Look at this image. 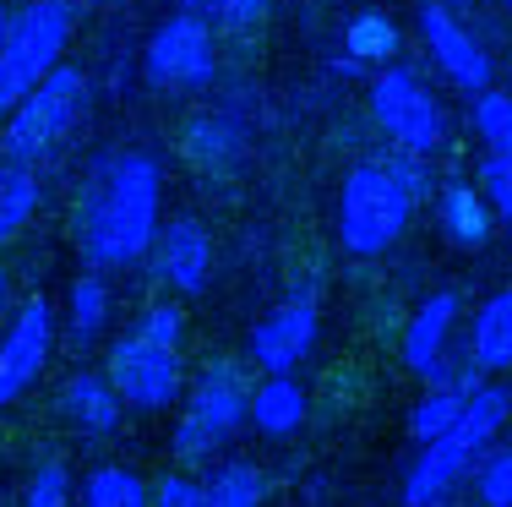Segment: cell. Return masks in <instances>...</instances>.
Returning a JSON list of instances; mask_svg holds the SVG:
<instances>
[{
  "label": "cell",
  "mask_w": 512,
  "mask_h": 507,
  "mask_svg": "<svg viewBox=\"0 0 512 507\" xmlns=\"http://www.w3.org/2000/svg\"><path fill=\"white\" fill-rule=\"evenodd\" d=\"M507 415H512V393L502 382H480V388L463 398L458 426L447 437L425 442L414 453V464L404 469V507H447V497L474 475L480 453L502 437Z\"/></svg>",
  "instance_id": "3"
},
{
  "label": "cell",
  "mask_w": 512,
  "mask_h": 507,
  "mask_svg": "<svg viewBox=\"0 0 512 507\" xmlns=\"http://www.w3.org/2000/svg\"><path fill=\"white\" fill-rule=\"evenodd\" d=\"M316 328H322V295H316V284H295V289H289V295L251 328V360L267 371V377H278V371H295L300 360L311 355Z\"/></svg>",
  "instance_id": "11"
},
{
  "label": "cell",
  "mask_w": 512,
  "mask_h": 507,
  "mask_svg": "<svg viewBox=\"0 0 512 507\" xmlns=\"http://www.w3.org/2000/svg\"><path fill=\"white\" fill-rule=\"evenodd\" d=\"M251 388L256 382L246 377L240 360H207L191 382L186 404H180L175 437H169L180 464H207L213 453H224L235 442V431L251 420Z\"/></svg>",
  "instance_id": "4"
},
{
  "label": "cell",
  "mask_w": 512,
  "mask_h": 507,
  "mask_svg": "<svg viewBox=\"0 0 512 507\" xmlns=\"http://www.w3.org/2000/svg\"><path fill=\"white\" fill-rule=\"evenodd\" d=\"M50 349H55V306L44 295H28L0 333V409L17 404L44 377Z\"/></svg>",
  "instance_id": "12"
},
{
  "label": "cell",
  "mask_w": 512,
  "mask_h": 507,
  "mask_svg": "<svg viewBox=\"0 0 512 507\" xmlns=\"http://www.w3.org/2000/svg\"><path fill=\"white\" fill-rule=\"evenodd\" d=\"M186 159L197 169H207V175L229 169L240 159V126L229 115H197L186 126Z\"/></svg>",
  "instance_id": "21"
},
{
  "label": "cell",
  "mask_w": 512,
  "mask_h": 507,
  "mask_svg": "<svg viewBox=\"0 0 512 507\" xmlns=\"http://www.w3.org/2000/svg\"><path fill=\"white\" fill-rule=\"evenodd\" d=\"M474 388H458V382H431L420 398H414V409H409V437L420 442H436V437H447V431L458 426V415H463V398H469Z\"/></svg>",
  "instance_id": "22"
},
{
  "label": "cell",
  "mask_w": 512,
  "mask_h": 507,
  "mask_svg": "<svg viewBox=\"0 0 512 507\" xmlns=\"http://www.w3.org/2000/svg\"><path fill=\"white\" fill-rule=\"evenodd\" d=\"M22 507H71V475H66V464H60V458H44V464L33 469Z\"/></svg>",
  "instance_id": "29"
},
{
  "label": "cell",
  "mask_w": 512,
  "mask_h": 507,
  "mask_svg": "<svg viewBox=\"0 0 512 507\" xmlns=\"http://www.w3.org/2000/svg\"><path fill=\"white\" fill-rule=\"evenodd\" d=\"M6 22H11V11H6V6H0V33H6Z\"/></svg>",
  "instance_id": "34"
},
{
  "label": "cell",
  "mask_w": 512,
  "mask_h": 507,
  "mask_svg": "<svg viewBox=\"0 0 512 507\" xmlns=\"http://www.w3.org/2000/svg\"><path fill=\"white\" fill-rule=\"evenodd\" d=\"M267 6H273V0H180V11H191L207 28H224V33L256 28V22L267 17Z\"/></svg>",
  "instance_id": "27"
},
{
  "label": "cell",
  "mask_w": 512,
  "mask_h": 507,
  "mask_svg": "<svg viewBox=\"0 0 512 507\" xmlns=\"http://www.w3.org/2000/svg\"><path fill=\"white\" fill-rule=\"evenodd\" d=\"M371 120L398 153H414V159H431V153L447 142L442 99L420 82V71L398 66V60L371 77Z\"/></svg>",
  "instance_id": "7"
},
{
  "label": "cell",
  "mask_w": 512,
  "mask_h": 507,
  "mask_svg": "<svg viewBox=\"0 0 512 507\" xmlns=\"http://www.w3.org/2000/svg\"><path fill=\"white\" fill-rule=\"evenodd\" d=\"M431 197V175L425 159L414 153H382L349 169L344 197H338V240L349 257H382L387 246H398V235L409 229L414 208Z\"/></svg>",
  "instance_id": "2"
},
{
  "label": "cell",
  "mask_w": 512,
  "mask_h": 507,
  "mask_svg": "<svg viewBox=\"0 0 512 507\" xmlns=\"http://www.w3.org/2000/svg\"><path fill=\"white\" fill-rule=\"evenodd\" d=\"M469 366L480 377H496V371H512V284H502L496 295L480 300L469 328Z\"/></svg>",
  "instance_id": "18"
},
{
  "label": "cell",
  "mask_w": 512,
  "mask_h": 507,
  "mask_svg": "<svg viewBox=\"0 0 512 507\" xmlns=\"http://www.w3.org/2000/svg\"><path fill=\"white\" fill-rule=\"evenodd\" d=\"M306 388H300L289 371H278V377L256 382L251 388V426L262 431V437H295L300 426H306Z\"/></svg>",
  "instance_id": "19"
},
{
  "label": "cell",
  "mask_w": 512,
  "mask_h": 507,
  "mask_svg": "<svg viewBox=\"0 0 512 507\" xmlns=\"http://www.w3.org/2000/svg\"><path fill=\"white\" fill-rule=\"evenodd\" d=\"M104 377L109 388L120 393V404L131 409H169L186 388V366H180L175 344H158L142 328L120 333L115 344L104 349Z\"/></svg>",
  "instance_id": "8"
},
{
  "label": "cell",
  "mask_w": 512,
  "mask_h": 507,
  "mask_svg": "<svg viewBox=\"0 0 512 507\" xmlns=\"http://www.w3.org/2000/svg\"><path fill=\"white\" fill-rule=\"evenodd\" d=\"M164 213V175L153 153H104L88 164L71 202V240L88 268H131L153 251Z\"/></svg>",
  "instance_id": "1"
},
{
  "label": "cell",
  "mask_w": 512,
  "mask_h": 507,
  "mask_svg": "<svg viewBox=\"0 0 512 507\" xmlns=\"http://www.w3.org/2000/svg\"><path fill=\"white\" fill-rule=\"evenodd\" d=\"M137 328L148 338H158V344H175L180 349V338H186V311H180L175 300H153V306L137 317Z\"/></svg>",
  "instance_id": "31"
},
{
  "label": "cell",
  "mask_w": 512,
  "mask_h": 507,
  "mask_svg": "<svg viewBox=\"0 0 512 507\" xmlns=\"http://www.w3.org/2000/svg\"><path fill=\"white\" fill-rule=\"evenodd\" d=\"M496 6H502V11H507V17H512V0H496Z\"/></svg>",
  "instance_id": "35"
},
{
  "label": "cell",
  "mask_w": 512,
  "mask_h": 507,
  "mask_svg": "<svg viewBox=\"0 0 512 507\" xmlns=\"http://www.w3.org/2000/svg\"><path fill=\"white\" fill-rule=\"evenodd\" d=\"M469 480L480 507H512V448H485Z\"/></svg>",
  "instance_id": "28"
},
{
  "label": "cell",
  "mask_w": 512,
  "mask_h": 507,
  "mask_svg": "<svg viewBox=\"0 0 512 507\" xmlns=\"http://www.w3.org/2000/svg\"><path fill=\"white\" fill-rule=\"evenodd\" d=\"M404 50V33L387 11H355L344 22V39H338V71L349 77H376L382 66H393Z\"/></svg>",
  "instance_id": "16"
},
{
  "label": "cell",
  "mask_w": 512,
  "mask_h": 507,
  "mask_svg": "<svg viewBox=\"0 0 512 507\" xmlns=\"http://www.w3.org/2000/svg\"><path fill=\"white\" fill-rule=\"evenodd\" d=\"M148 502H153V491H148V480H142L137 469L99 464L88 480H82V497L71 507H148Z\"/></svg>",
  "instance_id": "24"
},
{
  "label": "cell",
  "mask_w": 512,
  "mask_h": 507,
  "mask_svg": "<svg viewBox=\"0 0 512 507\" xmlns=\"http://www.w3.org/2000/svg\"><path fill=\"white\" fill-rule=\"evenodd\" d=\"M414 22H420V44L431 50L436 71H442L458 93H469V99H474V93L496 88L491 50L474 39V28L458 17L453 6H447V0H420V6H414Z\"/></svg>",
  "instance_id": "10"
},
{
  "label": "cell",
  "mask_w": 512,
  "mask_h": 507,
  "mask_svg": "<svg viewBox=\"0 0 512 507\" xmlns=\"http://www.w3.org/2000/svg\"><path fill=\"white\" fill-rule=\"evenodd\" d=\"M142 71L158 93H202L218 71V55H213V28L191 11H175L153 28L148 39V55H142Z\"/></svg>",
  "instance_id": "9"
},
{
  "label": "cell",
  "mask_w": 512,
  "mask_h": 507,
  "mask_svg": "<svg viewBox=\"0 0 512 507\" xmlns=\"http://www.w3.org/2000/svg\"><path fill=\"white\" fill-rule=\"evenodd\" d=\"M33 213H39V175H33L28 164L0 159V251L28 229Z\"/></svg>",
  "instance_id": "23"
},
{
  "label": "cell",
  "mask_w": 512,
  "mask_h": 507,
  "mask_svg": "<svg viewBox=\"0 0 512 507\" xmlns=\"http://www.w3.org/2000/svg\"><path fill=\"white\" fill-rule=\"evenodd\" d=\"M71 28H77L71 0H28L22 11H11L6 33H0V120L60 66Z\"/></svg>",
  "instance_id": "5"
},
{
  "label": "cell",
  "mask_w": 512,
  "mask_h": 507,
  "mask_svg": "<svg viewBox=\"0 0 512 507\" xmlns=\"http://www.w3.org/2000/svg\"><path fill=\"white\" fill-rule=\"evenodd\" d=\"M6 289H11V284H6V268H0V311H6Z\"/></svg>",
  "instance_id": "33"
},
{
  "label": "cell",
  "mask_w": 512,
  "mask_h": 507,
  "mask_svg": "<svg viewBox=\"0 0 512 507\" xmlns=\"http://www.w3.org/2000/svg\"><path fill=\"white\" fill-rule=\"evenodd\" d=\"M262 469L235 458V464H218L213 475L202 480V507H262Z\"/></svg>",
  "instance_id": "25"
},
{
  "label": "cell",
  "mask_w": 512,
  "mask_h": 507,
  "mask_svg": "<svg viewBox=\"0 0 512 507\" xmlns=\"http://www.w3.org/2000/svg\"><path fill=\"white\" fill-rule=\"evenodd\" d=\"M153 273H158V284H169L175 295H202L207 273H213V240H207V229L197 219L158 224Z\"/></svg>",
  "instance_id": "13"
},
{
  "label": "cell",
  "mask_w": 512,
  "mask_h": 507,
  "mask_svg": "<svg viewBox=\"0 0 512 507\" xmlns=\"http://www.w3.org/2000/svg\"><path fill=\"white\" fill-rule=\"evenodd\" d=\"M82 110H88V77L60 60L50 77H44L39 88H33L28 99L6 115V131H0V159H6V164H39L44 153L60 148V142L71 137V126L82 120Z\"/></svg>",
  "instance_id": "6"
},
{
  "label": "cell",
  "mask_w": 512,
  "mask_h": 507,
  "mask_svg": "<svg viewBox=\"0 0 512 507\" xmlns=\"http://www.w3.org/2000/svg\"><path fill=\"white\" fill-rule=\"evenodd\" d=\"M469 120H474V137L485 142V153L512 159V88L474 93V99H469Z\"/></svg>",
  "instance_id": "26"
},
{
  "label": "cell",
  "mask_w": 512,
  "mask_h": 507,
  "mask_svg": "<svg viewBox=\"0 0 512 507\" xmlns=\"http://www.w3.org/2000/svg\"><path fill=\"white\" fill-rule=\"evenodd\" d=\"M480 191H485V202H491L496 224L512 229V159L485 153V164H480Z\"/></svg>",
  "instance_id": "30"
},
{
  "label": "cell",
  "mask_w": 512,
  "mask_h": 507,
  "mask_svg": "<svg viewBox=\"0 0 512 507\" xmlns=\"http://www.w3.org/2000/svg\"><path fill=\"white\" fill-rule=\"evenodd\" d=\"M148 507H202V486L186 475H164L153 486V502Z\"/></svg>",
  "instance_id": "32"
},
{
  "label": "cell",
  "mask_w": 512,
  "mask_h": 507,
  "mask_svg": "<svg viewBox=\"0 0 512 507\" xmlns=\"http://www.w3.org/2000/svg\"><path fill=\"white\" fill-rule=\"evenodd\" d=\"M436 224H442V235L453 240L458 251H480L496 229V213H491V202H485L480 186L447 180V186L436 191Z\"/></svg>",
  "instance_id": "17"
},
{
  "label": "cell",
  "mask_w": 512,
  "mask_h": 507,
  "mask_svg": "<svg viewBox=\"0 0 512 507\" xmlns=\"http://www.w3.org/2000/svg\"><path fill=\"white\" fill-rule=\"evenodd\" d=\"M55 409L77 437H109V431L120 426V415H126V404L109 388L104 371H71L55 393Z\"/></svg>",
  "instance_id": "15"
},
{
  "label": "cell",
  "mask_w": 512,
  "mask_h": 507,
  "mask_svg": "<svg viewBox=\"0 0 512 507\" xmlns=\"http://www.w3.org/2000/svg\"><path fill=\"white\" fill-rule=\"evenodd\" d=\"M458 311H463L458 289H436L431 300H420V306H414V317H409V328H404V366L414 371V377L431 382L436 371L447 366V344H453Z\"/></svg>",
  "instance_id": "14"
},
{
  "label": "cell",
  "mask_w": 512,
  "mask_h": 507,
  "mask_svg": "<svg viewBox=\"0 0 512 507\" xmlns=\"http://www.w3.org/2000/svg\"><path fill=\"white\" fill-rule=\"evenodd\" d=\"M104 322H109V284L99 279V273H82L77 284H71V295H66V338H71V349H93L99 344V333H104Z\"/></svg>",
  "instance_id": "20"
}]
</instances>
